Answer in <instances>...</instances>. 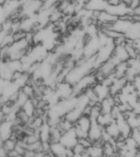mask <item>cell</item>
Here are the masks:
<instances>
[{"label":"cell","mask_w":140,"mask_h":157,"mask_svg":"<svg viewBox=\"0 0 140 157\" xmlns=\"http://www.w3.org/2000/svg\"><path fill=\"white\" fill-rule=\"evenodd\" d=\"M0 150H1L0 151V156L2 157L9 156V153L7 152V151L3 147H0Z\"/></svg>","instance_id":"33"},{"label":"cell","mask_w":140,"mask_h":157,"mask_svg":"<svg viewBox=\"0 0 140 157\" xmlns=\"http://www.w3.org/2000/svg\"><path fill=\"white\" fill-rule=\"evenodd\" d=\"M84 156H104L103 143L98 142L93 143L91 146L86 149Z\"/></svg>","instance_id":"20"},{"label":"cell","mask_w":140,"mask_h":157,"mask_svg":"<svg viewBox=\"0 0 140 157\" xmlns=\"http://www.w3.org/2000/svg\"><path fill=\"white\" fill-rule=\"evenodd\" d=\"M93 90L95 92L96 97H98L100 103L104 98L111 96L110 87L108 85L102 82H98L93 87Z\"/></svg>","instance_id":"17"},{"label":"cell","mask_w":140,"mask_h":157,"mask_svg":"<svg viewBox=\"0 0 140 157\" xmlns=\"http://www.w3.org/2000/svg\"><path fill=\"white\" fill-rule=\"evenodd\" d=\"M39 139L42 143H50L51 136V126L46 121H44L42 126L38 130Z\"/></svg>","instance_id":"18"},{"label":"cell","mask_w":140,"mask_h":157,"mask_svg":"<svg viewBox=\"0 0 140 157\" xmlns=\"http://www.w3.org/2000/svg\"><path fill=\"white\" fill-rule=\"evenodd\" d=\"M17 145V140L13 138H9L4 141H1V146L6 149L9 154L11 151L15 150Z\"/></svg>","instance_id":"27"},{"label":"cell","mask_w":140,"mask_h":157,"mask_svg":"<svg viewBox=\"0 0 140 157\" xmlns=\"http://www.w3.org/2000/svg\"><path fill=\"white\" fill-rule=\"evenodd\" d=\"M140 6V0H131V2H130L129 6L133 10V11H135V10L138 8Z\"/></svg>","instance_id":"31"},{"label":"cell","mask_w":140,"mask_h":157,"mask_svg":"<svg viewBox=\"0 0 140 157\" xmlns=\"http://www.w3.org/2000/svg\"><path fill=\"white\" fill-rule=\"evenodd\" d=\"M127 69H128V63H127V62L121 63L120 64L117 66L115 70H114V76L116 78H125L126 74Z\"/></svg>","instance_id":"26"},{"label":"cell","mask_w":140,"mask_h":157,"mask_svg":"<svg viewBox=\"0 0 140 157\" xmlns=\"http://www.w3.org/2000/svg\"><path fill=\"white\" fill-rule=\"evenodd\" d=\"M49 153L52 156H74L73 151L63 145L60 141L51 142L50 143Z\"/></svg>","instance_id":"13"},{"label":"cell","mask_w":140,"mask_h":157,"mask_svg":"<svg viewBox=\"0 0 140 157\" xmlns=\"http://www.w3.org/2000/svg\"><path fill=\"white\" fill-rule=\"evenodd\" d=\"M127 82H128V80H127L126 78H116L113 81V82L109 86V87H110L111 96L115 97V96L118 95L121 92V90H123V88L126 85Z\"/></svg>","instance_id":"19"},{"label":"cell","mask_w":140,"mask_h":157,"mask_svg":"<svg viewBox=\"0 0 140 157\" xmlns=\"http://www.w3.org/2000/svg\"><path fill=\"white\" fill-rule=\"evenodd\" d=\"M104 131L114 140H117L119 139H123L121 138L120 130L115 120L104 127Z\"/></svg>","instance_id":"23"},{"label":"cell","mask_w":140,"mask_h":157,"mask_svg":"<svg viewBox=\"0 0 140 157\" xmlns=\"http://www.w3.org/2000/svg\"><path fill=\"white\" fill-rule=\"evenodd\" d=\"M125 116L129 125L130 126L132 130L140 128V115L134 113L132 110H130L124 113Z\"/></svg>","instance_id":"24"},{"label":"cell","mask_w":140,"mask_h":157,"mask_svg":"<svg viewBox=\"0 0 140 157\" xmlns=\"http://www.w3.org/2000/svg\"><path fill=\"white\" fill-rule=\"evenodd\" d=\"M62 0H44V7H51L54 6H57L58 4Z\"/></svg>","instance_id":"30"},{"label":"cell","mask_w":140,"mask_h":157,"mask_svg":"<svg viewBox=\"0 0 140 157\" xmlns=\"http://www.w3.org/2000/svg\"><path fill=\"white\" fill-rule=\"evenodd\" d=\"M20 110H21L28 117L32 120V119L34 118L35 114H36V111L37 110V104L34 102L33 98H29V99L27 101V102L22 106Z\"/></svg>","instance_id":"22"},{"label":"cell","mask_w":140,"mask_h":157,"mask_svg":"<svg viewBox=\"0 0 140 157\" xmlns=\"http://www.w3.org/2000/svg\"><path fill=\"white\" fill-rule=\"evenodd\" d=\"M106 11L110 13L111 14L118 17V18L128 17L132 16L134 13L133 10L124 2H121V4L116 5V6L109 5Z\"/></svg>","instance_id":"8"},{"label":"cell","mask_w":140,"mask_h":157,"mask_svg":"<svg viewBox=\"0 0 140 157\" xmlns=\"http://www.w3.org/2000/svg\"><path fill=\"white\" fill-rule=\"evenodd\" d=\"M115 46L116 45L115 43H114V40H112V41L108 43V44L102 45L95 56V64L96 70L102 64L110 59L114 53Z\"/></svg>","instance_id":"4"},{"label":"cell","mask_w":140,"mask_h":157,"mask_svg":"<svg viewBox=\"0 0 140 157\" xmlns=\"http://www.w3.org/2000/svg\"><path fill=\"white\" fill-rule=\"evenodd\" d=\"M132 83H133L136 92L139 95V97H140V75L134 78V79L132 81Z\"/></svg>","instance_id":"29"},{"label":"cell","mask_w":140,"mask_h":157,"mask_svg":"<svg viewBox=\"0 0 140 157\" xmlns=\"http://www.w3.org/2000/svg\"><path fill=\"white\" fill-rule=\"evenodd\" d=\"M102 43L98 34L93 36H86L85 44L83 48V58H91L95 56L97 52L102 46Z\"/></svg>","instance_id":"3"},{"label":"cell","mask_w":140,"mask_h":157,"mask_svg":"<svg viewBox=\"0 0 140 157\" xmlns=\"http://www.w3.org/2000/svg\"><path fill=\"white\" fill-rule=\"evenodd\" d=\"M54 89L60 99H65V98H68L75 96L74 94L73 85L65 80L58 82Z\"/></svg>","instance_id":"12"},{"label":"cell","mask_w":140,"mask_h":157,"mask_svg":"<svg viewBox=\"0 0 140 157\" xmlns=\"http://www.w3.org/2000/svg\"><path fill=\"white\" fill-rule=\"evenodd\" d=\"M127 63L128 69L125 78L128 82H132L134 78L140 75V58H130Z\"/></svg>","instance_id":"11"},{"label":"cell","mask_w":140,"mask_h":157,"mask_svg":"<svg viewBox=\"0 0 140 157\" xmlns=\"http://www.w3.org/2000/svg\"><path fill=\"white\" fill-rule=\"evenodd\" d=\"M116 105V102L114 97L109 96V97L104 98L100 103L102 113L111 114L114 106Z\"/></svg>","instance_id":"21"},{"label":"cell","mask_w":140,"mask_h":157,"mask_svg":"<svg viewBox=\"0 0 140 157\" xmlns=\"http://www.w3.org/2000/svg\"><path fill=\"white\" fill-rule=\"evenodd\" d=\"M109 4L111 5V6H116L121 4V2H123V0H108Z\"/></svg>","instance_id":"32"},{"label":"cell","mask_w":140,"mask_h":157,"mask_svg":"<svg viewBox=\"0 0 140 157\" xmlns=\"http://www.w3.org/2000/svg\"><path fill=\"white\" fill-rule=\"evenodd\" d=\"M91 126V119L88 115H83L74 124L76 133L79 139L87 138Z\"/></svg>","instance_id":"6"},{"label":"cell","mask_w":140,"mask_h":157,"mask_svg":"<svg viewBox=\"0 0 140 157\" xmlns=\"http://www.w3.org/2000/svg\"><path fill=\"white\" fill-rule=\"evenodd\" d=\"M115 121L120 130L121 138L126 139L131 136L132 129L129 125L123 113H119L115 117Z\"/></svg>","instance_id":"14"},{"label":"cell","mask_w":140,"mask_h":157,"mask_svg":"<svg viewBox=\"0 0 140 157\" xmlns=\"http://www.w3.org/2000/svg\"><path fill=\"white\" fill-rule=\"evenodd\" d=\"M98 82V81L97 80L95 72L90 73L86 76L83 77L74 85H73L74 94L75 96H77L81 93H83L88 88L93 87Z\"/></svg>","instance_id":"5"},{"label":"cell","mask_w":140,"mask_h":157,"mask_svg":"<svg viewBox=\"0 0 140 157\" xmlns=\"http://www.w3.org/2000/svg\"><path fill=\"white\" fill-rule=\"evenodd\" d=\"M97 120L99 122L100 124H101L103 127H105V126H107L109 124L111 123L112 121L115 120V119L113 117L112 114H104V113H101L100 116L97 119Z\"/></svg>","instance_id":"25"},{"label":"cell","mask_w":140,"mask_h":157,"mask_svg":"<svg viewBox=\"0 0 140 157\" xmlns=\"http://www.w3.org/2000/svg\"><path fill=\"white\" fill-rule=\"evenodd\" d=\"M96 71L95 57L91 58H82L77 61L75 65L71 68L66 74L64 80L70 84L74 85L83 77L94 73Z\"/></svg>","instance_id":"1"},{"label":"cell","mask_w":140,"mask_h":157,"mask_svg":"<svg viewBox=\"0 0 140 157\" xmlns=\"http://www.w3.org/2000/svg\"><path fill=\"white\" fill-rule=\"evenodd\" d=\"M31 45L26 39L15 40L8 46L1 48V60H21Z\"/></svg>","instance_id":"2"},{"label":"cell","mask_w":140,"mask_h":157,"mask_svg":"<svg viewBox=\"0 0 140 157\" xmlns=\"http://www.w3.org/2000/svg\"><path fill=\"white\" fill-rule=\"evenodd\" d=\"M59 141L67 149L72 150L79 142V138L76 133L74 128L73 127L62 132Z\"/></svg>","instance_id":"7"},{"label":"cell","mask_w":140,"mask_h":157,"mask_svg":"<svg viewBox=\"0 0 140 157\" xmlns=\"http://www.w3.org/2000/svg\"><path fill=\"white\" fill-rule=\"evenodd\" d=\"M109 5L108 0H86L84 9L93 13L102 12L106 11Z\"/></svg>","instance_id":"16"},{"label":"cell","mask_w":140,"mask_h":157,"mask_svg":"<svg viewBox=\"0 0 140 157\" xmlns=\"http://www.w3.org/2000/svg\"><path fill=\"white\" fill-rule=\"evenodd\" d=\"M134 13L140 17V6L135 10V11H134Z\"/></svg>","instance_id":"34"},{"label":"cell","mask_w":140,"mask_h":157,"mask_svg":"<svg viewBox=\"0 0 140 157\" xmlns=\"http://www.w3.org/2000/svg\"><path fill=\"white\" fill-rule=\"evenodd\" d=\"M104 127L99 124L97 120H91V126L88 132V138L93 143L102 142V136L104 133Z\"/></svg>","instance_id":"10"},{"label":"cell","mask_w":140,"mask_h":157,"mask_svg":"<svg viewBox=\"0 0 140 157\" xmlns=\"http://www.w3.org/2000/svg\"><path fill=\"white\" fill-rule=\"evenodd\" d=\"M21 90L29 98H33V97H34V94H35V90L31 84H29V82L27 83V84L21 89Z\"/></svg>","instance_id":"28"},{"label":"cell","mask_w":140,"mask_h":157,"mask_svg":"<svg viewBox=\"0 0 140 157\" xmlns=\"http://www.w3.org/2000/svg\"><path fill=\"white\" fill-rule=\"evenodd\" d=\"M15 121L9 120H4L1 121L0 126V137L1 141H4L13 137L15 131Z\"/></svg>","instance_id":"15"},{"label":"cell","mask_w":140,"mask_h":157,"mask_svg":"<svg viewBox=\"0 0 140 157\" xmlns=\"http://www.w3.org/2000/svg\"><path fill=\"white\" fill-rule=\"evenodd\" d=\"M110 59L116 67L121 63L126 62L130 59V56L128 52L127 51L125 44L116 45L115 48L114 50V53L112 55Z\"/></svg>","instance_id":"9"}]
</instances>
